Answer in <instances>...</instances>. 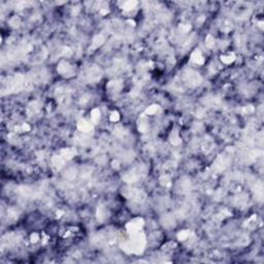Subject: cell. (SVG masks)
<instances>
[{"instance_id": "cell-4", "label": "cell", "mask_w": 264, "mask_h": 264, "mask_svg": "<svg viewBox=\"0 0 264 264\" xmlns=\"http://www.w3.org/2000/svg\"><path fill=\"white\" fill-rule=\"evenodd\" d=\"M143 225V221L141 219H135L131 221L128 225H127V229H128V231L130 232V233L134 234L136 233V232H138V230L141 228V226Z\"/></svg>"}, {"instance_id": "cell-5", "label": "cell", "mask_w": 264, "mask_h": 264, "mask_svg": "<svg viewBox=\"0 0 264 264\" xmlns=\"http://www.w3.org/2000/svg\"><path fill=\"white\" fill-rule=\"evenodd\" d=\"M92 128H93V126L92 125H91L90 123H88V122H86V121H79L78 122V129L81 130V131H83V132H89V131H91V130H92Z\"/></svg>"}, {"instance_id": "cell-10", "label": "cell", "mask_w": 264, "mask_h": 264, "mask_svg": "<svg viewBox=\"0 0 264 264\" xmlns=\"http://www.w3.org/2000/svg\"><path fill=\"white\" fill-rule=\"evenodd\" d=\"M99 119H100V113H99L98 109H94L92 113V120L94 122H97Z\"/></svg>"}, {"instance_id": "cell-3", "label": "cell", "mask_w": 264, "mask_h": 264, "mask_svg": "<svg viewBox=\"0 0 264 264\" xmlns=\"http://www.w3.org/2000/svg\"><path fill=\"white\" fill-rule=\"evenodd\" d=\"M184 78H185V81L187 83L190 84L191 86H196V85L200 84V81H201L199 75L192 71V70H188L187 72H185Z\"/></svg>"}, {"instance_id": "cell-9", "label": "cell", "mask_w": 264, "mask_h": 264, "mask_svg": "<svg viewBox=\"0 0 264 264\" xmlns=\"http://www.w3.org/2000/svg\"><path fill=\"white\" fill-rule=\"evenodd\" d=\"M70 69H71V67H70V65L66 63V62H62L58 67V70L62 73V75H65V73H66L67 71H69Z\"/></svg>"}, {"instance_id": "cell-8", "label": "cell", "mask_w": 264, "mask_h": 264, "mask_svg": "<svg viewBox=\"0 0 264 264\" xmlns=\"http://www.w3.org/2000/svg\"><path fill=\"white\" fill-rule=\"evenodd\" d=\"M192 61L195 62V63H198V64H201L203 62V58L202 56H201L200 52H198V51H195L194 53H193L192 55Z\"/></svg>"}, {"instance_id": "cell-11", "label": "cell", "mask_w": 264, "mask_h": 264, "mask_svg": "<svg viewBox=\"0 0 264 264\" xmlns=\"http://www.w3.org/2000/svg\"><path fill=\"white\" fill-rule=\"evenodd\" d=\"M190 235V232L189 231H183L181 232L180 234H178V238L180 239H185V238H187Z\"/></svg>"}, {"instance_id": "cell-1", "label": "cell", "mask_w": 264, "mask_h": 264, "mask_svg": "<svg viewBox=\"0 0 264 264\" xmlns=\"http://www.w3.org/2000/svg\"><path fill=\"white\" fill-rule=\"evenodd\" d=\"M144 243H146V240H144L143 234L136 232L133 234V238L124 243L123 250L129 253H140L144 247Z\"/></svg>"}, {"instance_id": "cell-7", "label": "cell", "mask_w": 264, "mask_h": 264, "mask_svg": "<svg viewBox=\"0 0 264 264\" xmlns=\"http://www.w3.org/2000/svg\"><path fill=\"white\" fill-rule=\"evenodd\" d=\"M61 154H62V157L64 159H70L75 155V151L72 149H67V150H63V151L61 152Z\"/></svg>"}, {"instance_id": "cell-12", "label": "cell", "mask_w": 264, "mask_h": 264, "mask_svg": "<svg viewBox=\"0 0 264 264\" xmlns=\"http://www.w3.org/2000/svg\"><path fill=\"white\" fill-rule=\"evenodd\" d=\"M157 109H158V106H152L147 109V113H155Z\"/></svg>"}, {"instance_id": "cell-6", "label": "cell", "mask_w": 264, "mask_h": 264, "mask_svg": "<svg viewBox=\"0 0 264 264\" xmlns=\"http://www.w3.org/2000/svg\"><path fill=\"white\" fill-rule=\"evenodd\" d=\"M53 164L56 169H60L64 164L63 157L62 156H55V158L53 159Z\"/></svg>"}, {"instance_id": "cell-2", "label": "cell", "mask_w": 264, "mask_h": 264, "mask_svg": "<svg viewBox=\"0 0 264 264\" xmlns=\"http://www.w3.org/2000/svg\"><path fill=\"white\" fill-rule=\"evenodd\" d=\"M125 196H127L129 199H133L136 201H143L146 198V194L137 189H126L125 191Z\"/></svg>"}]
</instances>
